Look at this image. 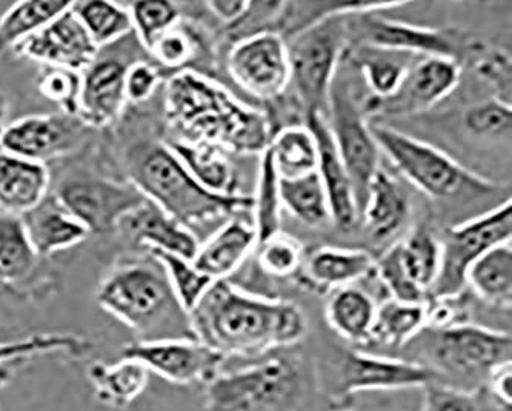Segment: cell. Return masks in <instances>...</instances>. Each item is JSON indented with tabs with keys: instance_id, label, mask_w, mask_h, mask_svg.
Instances as JSON below:
<instances>
[{
	"instance_id": "cell-37",
	"label": "cell",
	"mask_w": 512,
	"mask_h": 411,
	"mask_svg": "<svg viewBox=\"0 0 512 411\" xmlns=\"http://www.w3.org/2000/svg\"><path fill=\"white\" fill-rule=\"evenodd\" d=\"M280 201L286 211L310 227L331 221L330 205L317 171L299 178H280Z\"/></svg>"
},
{
	"instance_id": "cell-33",
	"label": "cell",
	"mask_w": 512,
	"mask_h": 411,
	"mask_svg": "<svg viewBox=\"0 0 512 411\" xmlns=\"http://www.w3.org/2000/svg\"><path fill=\"white\" fill-rule=\"evenodd\" d=\"M70 7L71 2L64 0H27L14 4L0 17V53L14 50Z\"/></svg>"
},
{
	"instance_id": "cell-50",
	"label": "cell",
	"mask_w": 512,
	"mask_h": 411,
	"mask_svg": "<svg viewBox=\"0 0 512 411\" xmlns=\"http://www.w3.org/2000/svg\"><path fill=\"white\" fill-rule=\"evenodd\" d=\"M207 8L222 24L227 25L230 30L234 31L247 19L248 13L251 10V2H243V0H211V2H207Z\"/></svg>"
},
{
	"instance_id": "cell-26",
	"label": "cell",
	"mask_w": 512,
	"mask_h": 411,
	"mask_svg": "<svg viewBox=\"0 0 512 411\" xmlns=\"http://www.w3.org/2000/svg\"><path fill=\"white\" fill-rule=\"evenodd\" d=\"M376 259L365 250L322 247L310 254L306 261V281L320 291L339 290L374 271Z\"/></svg>"
},
{
	"instance_id": "cell-24",
	"label": "cell",
	"mask_w": 512,
	"mask_h": 411,
	"mask_svg": "<svg viewBox=\"0 0 512 411\" xmlns=\"http://www.w3.org/2000/svg\"><path fill=\"white\" fill-rule=\"evenodd\" d=\"M31 245L39 256L57 253L80 244L88 230L60 204L56 196H47L33 210L20 216Z\"/></svg>"
},
{
	"instance_id": "cell-15",
	"label": "cell",
	"mask_w": 512,
	"mask_h": 411,
	"mask_svg": "<svg viewBox=\"0 0 512 411\" xmlns=\"http://www.w3.org/2000/svg\"><path fill=\"white\" fill-rule=\"evenodd\" d=\"M437 364L460 375H496L511 365L512 341L506 331L476 324L440 328L434 347Z\"/></svg>"
},
{
	"instance_id": "cell-38",
	"label": "cell",
	"mask_w": 512,
	"mask_h": 411,
	"mask_svg": "<svg viewBox=\"0 0 512 411\" xmlns=\"http://www.w3.org/2000/svg\"><path fill=\"white\" fill-rule=\"evenodd\" d=\"M71 10L84 25L96 47L105 48L133 33L130 10L114 2L84 0L73 2Z\"/></svg>"
},
{
	"instance_id": "cell-46",
	"label": "cell",
	"mask_w": 512,
	"mask_h": 411,
	"mask_svg": "<svg viewBox=\"0 0 512 411\" xmlns=\"http://www.w3.org/2000/svg\"><path fill=\"white\" fill-rule=\"evenodd\" d=\"M148 53L159 62L162 67L176 70V68L185 67L190 64L197 54V42L193 34L185 28L176 27L171 28L167 33L151 45Z\"/></svg>"
},
{
	"instance_id": "cell-17",
	"label": "cell",
	"mask_w": 512,
	"mask_h": 411,
	"mask_svg": "<svg viewBox=\"0 0 512 411\" xmlns=\"http://www.w3.org/2000/svg\"><path fill=\"white\" fill-rule=\"evenodd\" d=\"M122 358L139 362L148 371L176 385H207L219 375L225 356L208 345L190 339L134 342Z\"/></svg>"
},
{
	"instance_id": "cell-13",
	"label": "cell",
	"mask_w": 512,
	"mask_h": 411,
	"mask_svg": "<svg viewBox=\"0 0 512 411\" xmlns=\"http://www.w3.org/2000/svg\"><path fill=\"white\" fill-rule=\"evenodd\" d=\"M228 70L242 90L273 101L290 85L288 45L279 33L271 30L240 37L228 56Z\"/></svg>"
},
{
	"instance_id": "cell-7",
	"label": "cell",
	"mask_w": 512,
	"mask_h": 411,
	"mask_svg": "<svg viewBox=\"0 0 512 411\" xmlns=\"http://www.w3.org/2000/svg\"><path fill=\"white\" fill-rule=\"evenodd\" d=\"M302 396V375L290 359L266 358L207 384L208 411H293Z\"/></svg>"
},
{
	"instance_id": "cell-52",
	"label": "cell",
	"mask_w": 512,
	"mask_h": 411,
	"mask_svg": "<svg viewBox=\"0 0 512 411\" xmlns=\"http://www.w3.org/2000/svg\"><path fill=\"white\" fill-rule=\"evenodd\" d=\"M17 367L19 365H4V367H0V393L10 384Z\"/></svg>"
},
{
	"instance_id": "cell-22",
	"label": "cell",
	"mask_w": 512,
	"mask_h": 411,
	"mask_svg": "<svg viewBox=\"0 0 512 411\" xmlns=\"http://www.w3.org/2000/svg\"><path fill=\"white\" fill-rule=\"evenodd\" d=\"M120 225L127 227L128 234L150 250L177 254L193 261L200 244L193 231L174 221L170 214L151 201H145L133 213L128 214Z\"/></svg>"
},
{
	"instance_id": "cell-23",
	"label": "cell",
	"mask_w": 512,
	"mask_h": 411,
	"mask_svg": "<svg viewBox=\"0 0 512 411\" xmlns=\"http://www.w3.org/2000/svg\"><path fill=\"white\" fill-rule=\"evenodd\" d=\"M256 245L257 234L253 224L233 219L200 245L193 264L213 281H223L239 270Z\"/></svg>"
},
{
	"instance_id": "cell-28",
	"label": "cell",
	"mask_w": 512,
	"mask_h": 411,
	"mask_svg": "<svg viewBox=\"0 0 512 411\" xmlns=\"http://www.w3.org/2000/svg\"><path fill=\"white\" fill-rule=\"evenodd\" d=\"M97 401L111 410H125L142 395L150 371L133 359L122 358L116 364L96 362L88 370Z\"/></svg>"
},
{
	"instance_id": "cell-16",
	"label": "cell",
	"mask_w": 512,
	"mask_h": 411,
	"mask_svg": "<svg viewBox=\"0 0 512 411\" xmlns=\"http://www.w3.org/2000/svg\"><path fill=\"white\" fill-rule=\"evenodd\" d=\"M460 64L449 57H423L409 67L402 84L385 99L370 97L363 114L374 117H400L423 113L456 90L460 82Z\"/></svg>"
},
{
	"instance_id": "cell-47",
	"label": "cell",
	"mask_w": 512,
	"mask_h": 411,
	"mask_svg": "<svg viewBox=\"0 0 512 411\" xmlns=\"http://www.w3.org/2000/svg\"><path fill=\"white\" fill-rule=\"evenodd\" d=\"M474 70L494 88V97L511 104V59L496 48H480L474 57Z\"/></svg>"
},
{
	"instance_id": "cell-10",
	"label": "cell",
	"mask_w": 512,
	"mask_h": 411,
	"mask_svg": "<svg viewBox=\"0 0 512 411\" xmlns=\"http://www.w3.org/2000/svg\"><path fill=\"white\" fill-rule=\"evenodd\" d=\"M439 271L440 242L429 231L417 228L376 261L373 273L391 298L428 304Z\"/></svg>"
},
{
	"instance_id": "cell-51",
	"label": "cell",
	"mask_w": 512,
	"mask_h": 411,
	"mask_svg": "<svg viewBox=\"0 0 512 411\" xmlns=\"http://www.w3.org/2000/svg\"><path fill=\"white\" fill-rule=\"evenodd\" d=\"M493 393L497 401L502 402L503 407H511L512 401V375L511 365L497 371L493 376Z\"/></svg>"
},
{
	"instance_id": "cell-11",
	"label": "cell",
	"mask_w": 512,
	"mask_h": 411,
	"mask_svg": "<svg viewBox=\"0 0 512 411\" xmlns=\"http://www.w3.org/2000/svg\"><path fill=\"white\" fill-rule=\"evenodd\" d=\"M125 39V37H124ZM100 48L94 61L80 73V94L77 117L80 122L93 127L113 124L127 104L125 76L128 68L139 59L137 45H142L134 34L127 51H122V41Z\"/></svg>"
},
{
	"instance_id": "cell-31",
	"label": "cell",
	"mask_w": 512,
	"mask_h": 411,
	"mask_svg": "<svg viewBox=\"0 0 512 411\" xmlns=\"http://www.w3.org/2000/svg\"><path fill=\"white\" fill-rule=\"evenodd\" d=\"M185 170L202 187L216 194H234V173L219 148L207 142H171L168 145Z\"/></svg>"
},
{
	"instance_id": "cell-53",
	"label": "cell",
	"mask_w": 512,
	"mask_h": 411,
	"mask_svg": "<svg viewBox=\"0 0 512 411\" xmlns=\"http://www.w3.org/2000/svg\"><path fill=\"white\" fill-rule=\"evenodd\" d=\"M5 114H7V105H5V99L0 94V125L4 122Z\"/></svg>"
},
{
	"instance_id": "cell-27",
	"label": "cell",
	"mask_w": 512,
	"mask_h": 411,
	"mask_svg": "<svg viewBox=\"0 0 512 411\" xmlns=\"http://www.w3.org/2000/svg\"><path fill=\"white\" fill-rule=\"evenodd\" d=\"M409 216V202L400 185L383 168L377 171L368 188L365 207L360 213L366 233L376 241L396 234Z\"/></svg>"
},
{
	"instance_id": "cell-12",
	"label": "cell",
	"mask_w": 512,
	"mask_h": 411,
	"mask_svg": "<svg viewBox=\"0 0 512 411\" xmlns=\"http://www.w3.org/2000/svg\"><path fill=\"white\" fill-rule=\"evenodd\" d=\"M88 233L114 230L147 198L133 184H119L94 176H71L54 193Z\"/></svg>"
},
{
	"instance_id": "cell-5",
	"label": "cell",
	"mask_w": 512,
	"mask_h": 411,
	"mask_svg": "<svg viewBox=\"0 0 512 411\" xmlns=\"http://www.w3.org/2000/svg\"><path fill=\"white\" fill-rule=\"evenodd\" d=\"M400 2H351L346 10L323 17L286 41L290 54L291 81L303 113L330 110V94L337 65L348 47L346 16L359 11H385ZM326 116V114H325Z\"/></svg>"
},
{
	"instance_id": "cell-40",
	"label": "cell",
	"mask_w": 512,
	"mask_h": 411,
	"mask_svg": "<svg viewBox=\"0 0 512 411\" xmlns=\"http://www.w3.org/2000/svg\"><path fill=\"white\" fill-rule=\"evenodd\" d=\"M91 350L87 339L62 333L33 335L16 341L0 342V367L22 365L36 356L64 353L71 358H82Z\"/></svg>"
},
{
	"instance_id": "cell-44",
	"label": "cell",
	"mask_w": 512,
	"mask_h": 411,
	"mask_svg": "<svg viewBox=\"0 0 512 411\" xmlns=\"http://www.w3.org/2000/svg\"><path fill=\"white\" fill-rule=\"evenodd\" d=\"M469 133L479 137H508L511 134V104L499 101L496 97L482 104L468 108L463 116Z\"/></svg>"
},
{
	"instance_id": "cell-4",
	"label": "cell",
	"mask_w": 512,
	"mask_h": 411,
	"mask_svg": "<svg viewBox=\"0 0 512 411\" xmlns=\"http://www.w3.org/2000/svg\"><path fill=\"white\" fill-rule=\"evenodd\" d=\"M168 99L177 121L207 144L216 142L237 153H263L270 144V124L263 114L196 74L173 79Z\"/></svg>"
},
{
	"instance_id": "cell-43",
	"label": "cell",
	"mask_w": 512,
	"mask_h": 411,
	"mask_svg": "<svg viewBox=\"0 0 512 411\" xmlns=\"http://www.w3.org/2000/svg\"><path fill=\"white\" fill-rule=\"evenodd\" d=\"M259 264L265 273L276 278L293 276L302 267L303 247L288 234L277 233L259 244Z\"/></svg>"
},
{
	"instance_id": "cell-21",
	"label": "cell",
	"mask_w": 512,
	"mask_h": 411,
	"mask_svg": "<svg viewBox=\"0 0 512 411\" xmlns=\"http://www.w3.org/2000/svg\"><path fill=\"white\" fill-rule=\"evenodd\" d=\"M305 125L316 137L319 148L317 174L328 198L331 221L340 230H351L359 222V210L353 184L334 144L328 119L322 113L306 114Z\"/></svg>"
},
{
	"instance_id": "cell-34",
	"label": "cell",
	"mask_w": 512,
	"mask_h": 411,
	"mask_svg": "<svg viewBox=\"0 0 512 411\" xmlns=\"http://www.w3.org/2000/svg\"><path fill=\"white\" fill-rule=\"evenodd\" d=\"M428 325L426 304L388 299L377 307L371 341L388 347H403Z\"/></svg>"
},
{
	"instance_id": "cell-35",
	"label": "cell",
	"mask_w": 512,
	"mask_h": 411,
	"mask_svg": "<svg viewBox=\"0 0 512 411\" xmlns=\"http://www.w3.org/2000/svg\"><path fill=\"white\" fill-rule=\"evenodd\" d=\"M350 50L351 62L362 71L366 84L377 99L391 96L413 65L411 61L414 56L409 54L366 47H354Z\"/></svg>"
},
{
	"instance_id": "cell-30",
	"label": "cell",
	"mask_w": 512,
	"mask_h": 411,
	"mask_svg": "<svg viewBox=\"0 0 512 411\" xmlns=\"http://www.w3.org/2000/svg\"><path fill=\"white\" fill-rule=\"evenodd\" d=\"M377 305L366 291L343 287L326 305V319L337 335L351 342L371 341Z\"/></svg>"
},
{
	"instance_id": "cell-41",
	"label": "cell",
	"mask_w": 512,
	"mask_h": 411,
	"mask_svg": "<svg viewBox=\"0 0 512 411\" xmlns=\"http://www.w3.org/2000/svg\"><path fill=\"white\" fill-rule=\"evenodd\" d=\"M150 254H153L154 258L162 264L177 299L188 313L196 307L197 302L216 282L208 278L207 274L200 273L194 267L193 261H188L182 256L159 250H150Z\"/></svg>"
},
{
	"instance_id": "cell-42",
	"label": "cell",
	"mask_w": 512,
	"mask_h": 411,
	"mask_svg": "<svg viewBox=\"0 0 512 411\" xmlns=\"http://www.w3.org/2000/svg\"><path fill=\"white\" fill-rule=\"evenodd\" d=\"M128 10L133 22V33L145 50H150L162 34L176 27L180 21L179 8L167 0L136 2Z\"/></svg>"
},
{
	"instance_id": "cell-2",
	"label": "cell",
	"mask_w": 512,
	"mask_h": 411,
	"mask_svg": "<svg viewBox=\"0 0 512 411\" xmlns=\"http://www.w3.org/2000/svg\"><path fill=\"white\" fill-rule=\"evenodd\" d=\"M96 302L137 335V342L197 341L190 313L177 299L162 264L150 259L128 262L99 285Z\"/></svg>"
},
{
	"instance_id": "cell-1",
	"label": "cell",
	"mask_w": 512,
	"mask_h": 411,
	"mask_svg": "<svg viewBox=\"0 0 512 411\" xmlns=\"http://www.w3.org/2000/svg\"><path fill=\"white\" fill-rule=\"evenodd\" d=\"M197 341L225 356H262L303 338L305 316L293 302L263 298L228 279L216 281L190 311Z\"/></svg>"
},
{
	"instance_id": "cell-29",
	"label": "cell",
	"mask_w": 512,
	"mask_h": 411,
	"mask_svg": "<svg viewBox=\"0 0 512 411\" xmlns=\"http://www.w3.org/2000/svg\"><path fill=\"white\" fill-rule=\"evenodd\" d=\"M465 285L483 301L497 307H511L512 248L511 242L486 251L466 271Z\"/></svg>"
},
{
	"instance_id": "cell-6",
	"label": "cell",
	"mask_w": 512,
	"mask_h": 411,
	"mask_svg": "<svg viewBox=\"0 0 512 411\" xmlns=\"http://www.w3.org/2000/svg\"><path fill=\"white\" fill-rule=\"evenodd\" d=\"M371 134L396 170L414 187L434 199H454L462 194L496 193L497 184L468 170L439 148L386 125H371Z\"/></svg>"
},
{
	"instance_id": "cell-9",
	"label": "cell",
	"mask_w": 512,
	"mask_h": 411,
	"mask_svg": "<svg viewBox=\"0 0 512 411\" xmlns=\"http://www.w3.org/2000/svg\"><path fill=\"white\" fill-rule=\"evenodd\" d=\"M328 111H331V122L328 121V125L340 159L353 184L360 218L368 196V188L377 171L382 168L380 150L362 108L345 87L331 88Z\"/></svg>"
},
{
	"instance_id": "cell-8",
	"label": "cell",
	"mask_w": 512,
	"mask_h": 411,
	"mask_svg": "<svg viewBox=\"0 0 512 411\" xmlns=\"http://www.w3.org/2000/svg\"><path fill=\"white\" fill-rule=\"evenodd\" d=\"M511 238V199L482 216L449 228L440 242L439 278L431 290L428 302L459 298L465 288L469 267L482 258L486 251L511 242Z\"/></svg>"
},
{
	"instance_id": "cell-3",
	"label": "cell",
	"mask_w": 512,
	"mask_h": 411,
	"mask_svg": "<svg viewBox=\"0 0 512 411\" xmlns=\"http://www.w3.org/2000/svg\"><path fill=\"white\" fill-rule=\"evenodd\" d=\"M127 168L131 184L188 230L253 208V196L216 194L202 187L168 145H136L128 153Z\"/></svg>"
},
{
	"instance_id": "cell-39",
	"label": "cell",
	"mask_w": 512,
	"mask_h": 411,
	"mask_svg": "<svg viewBox=\"0 0 512 411\" xmlns=\"http://www.w3.org/2000/svg\"><path fill=\"white\" fill-rule=\"evenodd\" d=\"M280 176L274 165L270 150L262 153L257 178L256 193L253 194V227L257 234V245L280 233L282 201H280Z\"/></svg>"
},
{
	"instance_id": "cell-32",
	"label": "cell",
	"mask_w": 512,
	"mask_h": 411,
	"mask_svg": "<svg viewBox=\"0 0 512 411\" xmlns=\"http://www.w3.org/2000/svg\"><path fill=\"white\" fill-rule=\"evenodd\" d=\"M280 178H299L317 171L319 148L316 137L306 125H288L271 136L268 144Z\"/></svg>"
},
{
	"instance_id": "cell-18",
	"label": "cell",
	"mask_w": 512,
	"mask_h": 411,
	"mask_svg": "<svg viewBox=\"0 0 512 411\" xmlns=\"http://www.w3.org/2000/svg\"><path fill=\"white\" fill-rule=\"evenodd\" d=\"M14 50L19 56L33 59L45 67L65 68L77 73H82L99 53L71 7Z\"/></svg>"
},
{
	"instance_id": "cell-19",
	"label": "cell",
	"mask_w": 512,
	"mask_h": 411,
	"mask_svg": "<svg viewBox=\"0 0 512 411\" xmlns=\"http://www.w3.org/2000/svg\"><path fill=\"white\" fill-rule=\"evenodd\" d=\"M436 382V373L419 362L350 351L343 359L339 390L342 396L362 391L405 390Z\"/></svg>"
},
{
	"instance_id": "cell-20",
	"label": "cell",
	"mask_w": 512,
	"mask_h": 411,
	"mask_svg": "<svg viewBox=\"0 0 512 411\" xmlns=\"http://www.w3.org/2000/svg\"><path fill=\"white\" fill-rule=\"evenodd\" d=\"M79 125L74 117L28 116L0 131L2 153L14 158L44 164L73 148Z\"/></svg>"
},
{
	"instance_id": "cell-25",
	"label": "cell",
	"mask_w": 512,
	"mask_h": 411,
	"mask_svg": "<svg viewBox=\"0 0 512 411\" xmlns=\"http://www.w3.org/2000/svg\"><path fill=\"white\" fill-rule=\"evenodd\" d=\"M50 188V173L44 164L0 153V208L24 216L44 201Z\"/></svg>"
},
{
	"instance_id": "cell-36",
	"label": "cell",
	"mask_w": 512,
	"mask_h": 411,
	"mask_svg": "<svg viewBox=\"0 0 512 411\" xmlns=\"http://www.w3.org/2000/svg\"><path fill=\"white\" fill-rule=\"evenodd\" d=\"M39 254L31 245L24 221L16 214H0V284H14L33 271Z\"/></svg>"
},
{
	"instance_id": "cell-48",
	"label": "cell",
	"mask_w": 512,
	"mask_h": 411,
	"mask_svg": "<svg viewBox=\"0 0 512 411\" xmlns=\"http://www.w3.org/2000/svg\"><path fill=\"white\" fill-rule=\"evenodd\" d=\"M423 411H482L479 402L466 391L443 385H426Z\"/></svg>"
},
{
	"instance_id": "cell-45",
	"label": "cell",
	"mask_w": 512,
	"mask_h": 411,
	"mask_svg": "<svg viewBox=\"0 0 512 411\" xmlns=\"http://www.w3.org/2000/svg\"><path fill=\"white\" fill-rule=\"evenodd\" d=\"M39 93L59 105L67 116L76 117L79 108L80 73L65 68L45 67L37 82Z\"/></svg>"
},
{
	"instance_id": "cell-14",
	"label": "cell",
	"mask_w": 512,
	"mask_h": 411,
	"mask_svg": "<svg viewBox=\"0 0 512 411\" xmlns=\"http://www.w3.org/2000/svg\"><path fill=\"white\" fill-rule=\"evenodd\" d=\"M348 44L376 48L409 56L457 59L456 42L451 34L433 28L417 27L380 16L379 11H359L346 16ZM459 61V59H457Z\"/></svg>"
},
{
	"instance_id": "cell-49",
	"label": "cell",
	"mask_w": 512,
	"mask_h": 411,
	"mask_svg": "<svg viewBox=\"0 0 512 411\" xmlns=\"http://www.w3.org/2000/svg\"><path fill=\"white\" fill-rule=\"evenodd\" d=\"M160 82L159 70L147 61H137L128 68L125 76L127 102L142 104L153 96Z\"/></svg>"
}]
</instances>
